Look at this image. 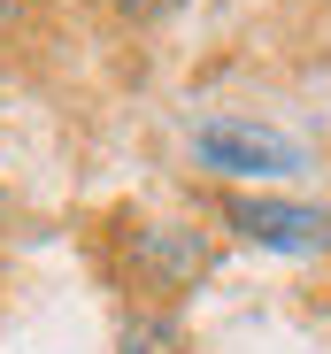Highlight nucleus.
I'll use <instances>...</instances> for the list:
<instances>
[{"label": "nucleus", "mask_w": 331, "mask_h": 354, "mask_svg": "<svg viewBox=\"0 0 331 354\" xmlns=\"http://www.w3.org/2000/svg\"><path fill=\"white\" fill-rule=\"evenodd\" d=\"M224 223L239 231V239L269 247V254H323V247H331V208H316V201L231 193V201H224Z\"/></svg>", "instance_id": "nucleus-1"}, {"label": "nucleus", "mask_w": 331, "mask_h": 354, "mask_svg": "<svg viewBox=\"0 0 331 354\" xmlns=\"http://www.w3.org/2000/svg\"><path fill=\"white\" fill-rule=\"evenodd\" d=\"M193 162L216 177H285L301 169V147L269 124H239V115H216V124L193 131Z\"/></svg>", "instance_id": "nucleus-2"}, {"label": "nucleus", "mask_w": 331, "mask_h": 354, "mask_svg": "<svg viewBox=\"0 0 331 354\" xmlns=\"http://www.w3.org/2000/svg\"><path fill=\"white\" fill-rule=\"evenodd\" d=\"M208 239L193 223H139L131 231V247H124V270H131V285L139 292H185V285H200L208 277Z\"/></svg>", "instance_id": "nucleus-3"}, {"label": "nucleus", "mask_w": 331, "mask_h": 354, "mask_svg": "<svg viewBox=\"0 0 331 354\" xmlns=\"http://www.w3.org/2000/svg\"><path fill=\"white\" fill-rule=\"evenodd\" d=\"M116 354H193V346H185L178 316H154V308H139V316L116 331Z\"/></svg>", "instance_id": "nucleus-4"}, {"label": "nucleus", "mask_w": 331, "mask_h": 354, "mask_svg": "<svg viewBox=\"0 0 331 354\" xmlns=\"http://www.w3.org/2000/svg\"><path fill=\"white\" fill-rule=\"evenodd\" d=\"M108 8H124V16H139V24H154V16H170L178 0H108Z\"/></svg>", "instance_id": "nucleus-5"}]
</instances>
